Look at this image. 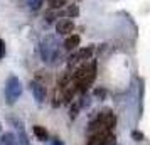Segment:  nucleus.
I'll return each mask as SVG.
<instances>
[{
    "label": "nucleus",
    "instance_id": "1",
    "mask_svg": "<svg viewBox=\"0 0 150 145\" xmlns=\"http://www.w3.org/2000/svg\"><path fill=\"white\" fill-rule=\"evenodd\" d=\"M41 59L46 64H57V59L61 57V52H59V44L52 35L46 37L44 41L41 42Z\"/></svg>",
    "mask_w": 150,
    "mask_h": 145
},
{
    "label": "nucleus",
    "instance_id": "2",
    "mask_svg": "<svg viewBox=\"0 0 150 145\" xmlns=\"http://www.w3.org/2000/svg\"><path fill=\"white\" fill-rule=\"evenodd\" d=\"M22 96V83L21 79L15 76V74H10V76L5 79V103L8 106L17 103V100Z\"/></svg>",
    "mask_w": 150,
    "mask_h": 145
},
{
    "label": "nucleus",
    "instance_id": "3",
    "mask_svg": "<svg viewBox=\"0 0 150 145\" xmlns=\"http://www.w3.org/2000/svg\"><path fill=\"white\" fill-rule=\"evenodd\" d=\"M7 120H8V123H10V125H14L15 133H17V138H19V145H32V144H30V140H29L27 132H25L24 122L19 120L17 117H8Z\"/></svg>",
    "mask_w": 150,
    "mask_h": 145
},
{
    "label": "nucleus",
    "instance_id": "4",
    "mask_svg": "<svg viewBox=\"0 0 150 145\" xmlns=\"http://www.w3.org/2000/svg\"><path fill=\"white\" fill-rule=\"evenodd\" d=\"M29 88L32 91V96H34L35 103L42 105L46 101V98H47V90H46V84L41 83L39 79H32L30 83H29Z\"/></svg>",
    "mask_w": 150,
    "mask_h": 145
},
{
    "label": "nucleus",
    "instance_id": "5",
    "mask_svg": "<svg viewBox=\"0 0 150 145\" xmlns=\"http://www.w3.org/2000/svg\"><path fill=\"white\" fill-rule=\"evenodd\" d=\"M73 30H74V22L71 21V19L64 17V19L56 21V32L59 35H69Z\"/></svg>",
    "mask_w": 150,
    "mask_h": 145
},
{
    "label": "nucleus",
    "instance_id": "6",
    "mask_svg": "<svg viewBox=\"0 0 150 145\" xmlns=\"http://www.w3.org/2000/svg\"><path fill=\"white\" fill-rule=\"evenodd\" d=\"M100 115H101V122H103L105 130L111 132L116 127V117H115V113H113L111 110H103Z\"/></svg>",
    "mask_w": 150,
    "mask_h": 145
},
{
    "label": "nucleus",
    "instance_id": "7",
    "mask_svg": "<svg viewBox=\"0 0 150 145\" xmlns=\"http://www.w3.org/2000/svg\"><path fill=\"white\" fill-rule=\"evenodd\" d=\"M76 57H78V62H86L93 57V52H95V46H86V47H79L74 51Z\"/></svg>",
    "mask_w": 150,
    "mask_h": 145
},
{
    "label": "nucleus",
    "instance_id": "8",
    "mask_svg": "<svg viewBox=\"0 0 150 145\" xmlns=\"http://www.w3.org/2000/svg\"><path fill=\"white\" fill-rule=\"evenodd\" d=\"M79 42H81V37L78 34H69L66 37L64 44H62V47L66 49L68 52H73V51H76V49L79 47Z\"/></svg>",
    "mask_w": 150,
    "mask_h": 145
},
{
    "label": "nucleus",
    "instance_id": "9",
    "mask_svg": "<svg viewBox=\"0 0 150 145\" xmlns=\"http://www.w3.org/2000/svg\"><path fill=\"white\" fill-rule=\"evenodd\" d=\"M0 145H19V138L15 132H5L0 135Z\"/></svg>",
    "mask_w": 150,
    "mask_h": 145
},
{
    "label": "nucleus",
    "instance_id": "10",
    "mask_svg": "<svg viewBox=\"0 0 150 145\" xmlns=\"http://www.w3.org/2000/svg\"><path fill=\"white\" fill-rule=\"evenodd\" d=\"M32 132H34V135H35V138L39 140V142H47L49 140V132L46 130V127H42V125H34L32 127Z\"/></svg>",
    "mask_w": 150,
    "mask_h": 145
},
{
    "label": "nucleus",
    "instance_id": "11",
    "mask_svg": "<svg viewBox=\"0 0 150 145\" xmlns=\"http://www.w3.org/2000/svg\"><path fill=\"white\" fill-rule=\"evenodd\" d=\"M62 14H64V17H68V19H74V17L79 15V7H78L76 4H69V5H66V8L62 10Z\"/></svg>",
    "mask_w": 150,
    "mask_h": 145
},
{
    "label": "nucleus",
    "instance_id": "12",
    "mask_svg": "<svg viewBox=\"0 0 150 145\" xmlns=\"http://www.w3.org/2000/svg\"><path fill=\"white\" fill-rule=\"evenodd\" d=\"M79 111H81V105L76 100V101H73L71 106H69V118H71V120H76L78 115H79Z\"/></svg>",
    "mask_w": 150,
    "mask_h": 145
},
{
    "label": "nucleus",
    "instance_id": "13",
    "mask_svg": "<svg viewBox=\"0 0 150 145\" xmlns=\"http://www.w3.org/2000/svg\"><path fill=\"white\" fill-rule=\"evenodd\" d=\"M68 5V0H47V7L51 10H61Z\"/></svg>",
    "mask_w": 150,
    "mask_h": 145
},
{
    "label": "nucleus",
    "instance_id": "14",
    "mask_svg": "<svg viewBox=\"0 0 150 145\" xmlns=\"http://www.w3.org/2000/svg\"><path fill=\"white\" fill-rule=\"evenodd\" d=\"M93 96H95L96 100L103 101V100H106V96H108V91H106V88H103V86H98V88L93 90Z\"/></svg>",
    "mask_w": 150,
    "mask_h": 145
},
{
    "label": "nucleus",
    "instance_id": "15",
    "mask_svg": "<svg viewBox=\"0 0 150 145\" xmlns=\"http://www.w3.org/2000/svg\"><path fill=\"white\" fill-rule=\"evenodd\" d=\"M57 17H59L57 10H51V8H49L47 12H46V15H44V19H46V22H47V24H54Z\"/></svg>",
    "mask_w": 150,
    "mask_h": 145
},
{
    "label": "nucleus",
    "instance_id": "16",
    "mask_svg": "<svg viewBox=\"0 0 150 145\" xmlns=\"http://www.w3.org/2000/svg\"><path fill=\"white\" fill-rule=\"evenodd\" d=\"M44 2L46 0H27V5H29V8L30 10H41V7L44 5Z\"/></svg>",
    "mask_w": 150,
    "mask_h": 145
},
{
    "label": "nucleus",
    "instance_id": "17",
    "mask_svg": "<svg viewBox=\"0 0 150 145\" xmlns=\"http://www.w3.org/2000/svg\"><path fill=\"white\" fill-rule=\"evenodd\" d=\"M100 145H116V137L113 135V133H108V137L105 138Z\"/></svg>",
    "mask_w": 150,
    "mask_h": 145
},
{
    "label": "nucleus",
    "instance_id": "18",
    "mask_svg": "<svg viewBox=\"0 0 150 145\" xmlns=\"http://www.w3.org/2000/svg\"><path fill=\"white\" fill-rule=\"evenodd\" d=\"M46 145H64V142H62L59 137H49V140L46 142Z\"/></svg>",
    "mask_w": 150,
    "mask_h": 145
},
{
    "label": "nucleus",
    "instance_id": "19",
    "mask_svg": "<svg viewBox=\"0 0 150 145\" xmlns=\"http://www.w3.org/2000/svg\"><path fill=\"white\" fill-rule=\"evenodd\" d=\"M132 138H133L135 142H142L143 138H145V135H143L140 130H133V132H132Z\"/></svg>",
    "mask_w": 150,
    "mask_h": 145
},
{
    "label": "nucleus",
    "instance_id": "20",
    "mask_svg": "<svg viewBox=\"0 0 150 145\" xmlns=\"http://www.w3.org/2000/svg\"><path fill=\"white\" fill-rule=\"evenodd\" d=\"M5 52H7V47H5V41L0 39V59L5 57Z\"/></svg>",
    "mask_w": 150,
    "mask_h": 145
},
{
    "label": "nucleus",
    "instance_id": "21",
    "mask_svg": "<svg viewBox=\"0 0 150 145\" xmlns=\"http://www.w3.org/2000/svg\"><path fill=\"white\" fill-rule=\"evenodd\" d=\"M0 132H2V125H0Z\"/></svg>",
    "mask_w": 150,
    "mask_h": 145
}]
</instances>
